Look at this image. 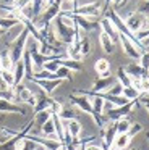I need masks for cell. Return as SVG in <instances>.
<instances>
[{"label": "cell", "instance_id": "bcb514c9", "mask_svg": "<svg viewBox=\"0 0 149 150\" xmlns=\"http://www.w3.org/2000/svg\"><path fill=\"white\" fill-rule=\"evenodd\" d=\"M34 150H45V149H44V147H41V145H36Z\"/></svg>", "mask_w": 149, "mask_h": 150}, {"label": "cell", "instance_id": "44dd1931", "mask_svg": "<svg viewBox=\"0 0 149 150\" xmlns=\"http://www.w3.org/2000/svg\"><path fill=\"white\" fill-rule=\"evenodd\" d=\"M58 66H65V68H68L70 71H81V68H83V65H81V62H76V60H71V58H58L57 60Z\"/></svg>", "mask_w": 149, "mask_h": 150}, {"label": "cell", "instance_id": "5bb4252c", "mask_svg": "<svg viewBox=\"0 0 149 150\" xmlns=\"http://www.w3.org/2000/svg\"><path fill=\"white\" fill-rule=\"evenodd\" d=\"M63 126H65V132L70 134L71 139H78L81 131H83V126H81V123L78 120H68L63 123Z\"/></svg>", "mask_w": 149, "mask_h": 150}, {"label": "cell", "instance_id": "c3c4849f", "mask_svg": "<svg viewBox=\"0 0 149 150\" xmlns=\"http://www.w3.org/2000/svg\"><path fill=\"white\" fill-rule=\"evenodd\" d=\"M144 107H146V108H148V111H149V105H144Z\"/></svg>", "mask_w": 149, "mask_h": 150}, {"label": "cell", "instance_id": "83f0119b", "mask_svg": "<svg viewBox=\"0 0 149 150\" xmlns=\"http://www.w3.org/2000/svg\"><path fill=\"white\" fill-rule=\"evenodd\" d=\"M80 52H81V55H83V58L91 53V39L87 36H84V34L80 39Z\"/></svg>", "mask_w": 149, "mask_h": 150}, {"label": "cell", "instance_id": "ac0fdd59", "mask_svg": "<svg viewBox=\"0 0 149 150\" xmlns=\"http://www.w3.org/2000/svg\"><path fill=\"white\" fill-rule=\"evenodd\" d=\"M125 71L128 73V76H130V78H133V79H141V78H144V76H149V73L144 71V69H143L139 65H136V63L128 65L125 68Z\"/></svg>", "mask_w": 149, "mask_h": 150}, {"label": "cell", "instance_id": "816d5d0a", "mask_svg": "<svg viewBox=\"0 0 149 150\" xmlns=\"http://www.w3.org/2000/svg\"><path fill=\"white\" fill-rule=\"evenodd\" d=\"M148 139H149V134H148Z\"/></svg>", "mask_w": 149, "mask_h": 150}, {"label": "cell", "instance_id": "ab89813d", "mask_svg": "<svg viewBox=\"0 0 149 150\" xmlns=\"http://www.w3.org/2000/svg\"><path fill=\"white\" fill-rule=\"evenodd\" d=\"M31 2H32V0H13L11 5H13L15 8H18V10H21V8H24L26 5H29Z\"/></svg>", "mask_w": 149, "mask_h": 150}, {"label": "cell", "instance_id": "b9f144b4", "mask_svg": "<svg viewBox=\"0 0 149 150\" xmlns=\"http://www.w3.org/2000/svg\"><path fill=\"white\" fill-rule=\"evenodd\" d=\"M128 0H112L110 4H112V8L113 10H117V8H120V7H123V5L126 4Z\"/></svg>", "mask_w": 149, "mask_h": 150}, {"label": "cell", "instance_id": "7c38bea8", "mask_svg": "<svg viewBox=\"0 0 149 150\" xmlns=\"http://www.w3.org/2000/svg\"><path fill=\"white\" fill-rule=\"evenodd\" d=\"M118 39L120 42H122V49H123V53H125L126 57H130V58L133 60H139V57H141V52H139L138 49H136L135 45H133L131 42H130L128 39H126L123 34H118Z\"/></svg>", "mask_w": 149, "mask_h": 150}, {"label": "cell", "instance_id": "7402d4cb", "mask_svg": "<svg viewBox=\"0 0 149 150\" xmlns=\"http://www.w3.org/2000/svg\"><path fill=\"white\" fill-rule=\"evenodd\" d=\"M21 62H23V65H24V71H26L24 78L31 79L32 73H34V63H32V58H31L28 50H24V53H23V57H21Z\"/></svg>", "mask_w": 149, "mask_h": 150}, {"label": "cell", "instance_id": "4dcf8cb0", "mask_svg": "<svg viewBox=\"0 0 149 150\" xmlns=\"http://www.w3.org/2000/svg\"><path fill=\"white\" fill-rule=\"evenodd\" d=\"M78 0H62L60 5V13H67V11H73L74 8H78Z\"/></svg>", "mask_w": 149, "mask_h": 150}, {"label": "cell", "instance_id": "ba28073f", "mask_svg": "<svg viewBox=\"0 0 149 150\" xmlns=\"http://www.w3.org/2000/svg\"><path fill=\"white\" fill-rule=\"evenodd\" d=\"M68 100L71 102V103L74 105V107L78 108V110H81L83 113H87V115H92V107H91V98L87 97V95H81V94H70V97H68Z\"/></svg>", "mask_w": 149, "mask_h": 150}, {"label": "cell", "instance_id": "603a6c76", "mask_svg": "<svg viewBox=\"0 0 149 150\" xmlns=\"http://www.w3.org/2000/svg\"><path fill=\"white\" fill-rule=\"evenodd\" d=\"M13 78H15V86L21 84V81L24 79L26 76V71H24V65H23V62L19 60L18 63H15V66H13Z\"/></svg>", "mask_w": 149, "mask_h": 150}, {"label": "cell", "instance_id": "8d00e7d4", "mask_svg": "<svg viewBox=\"0 0 149 150\" xmlns=\"http://www.w3.org/2000/svg\"><path fill=\"white\" fill-rule=\"evenodd\" d=\"M0 98H3V100H10V102H15V100H16V97H15V91H13V89L0 91Z\"/></svg>", "mask_w": 149, "mask_h": 150}, {"label": "cell", "instance_id": "60d3db41", "mask_svg": "<svg viewBox=\"0 0 149 150\" xmlns=\"http://www.w3.org/2000/svg\"><path fill=\"white\" fill-rule=\"evenodd\" d=\"M122 84H120V82H115V84H113V87L110 89V92L109 94H112V95H122Z\"/></svg>", "mask_w": 149, "mask_h": 150}, {"label": "cell", "instance_id": "52a82bcc", "mask_svg": "<svg viewBox=\"0 0 149 150\" xmlns=\"http://www.w3.org/2000/svg\"><path fill=\"white\" fill-rule=\"evenodd\" d=\"M100 136H102V149L104 150H110L113 144V139L117 137V126L115 121H109L105 124V127L100 129Z\"/></svg>", "mask_w": 149, "mask_h": 150}, {"label": "cell", "instance_id": "d6986e66", "mask_svg": "<svg viewBox=\"0 0 149 150\" xmlns=\"http://www.w3.org/2000/svg\"><path fill=\"white\" fill-rule=\"evenodd\" d=\"M0 66H2V71H11L15 63L11 60L10 55V50H2L0 52Z\"/></svg>", "mask_w": 149, "mask_h": 150}, {"label": "cell", "instance_id": "d6a6232c", "mask_svg": "<svg viewBox=\"0 0 149 150\" xmlns=\"http://www.w3.org/2000/svg\"><path fill=\"white\" fill-rule=\"evenodd\" d=\"M122 95L126 98V100H135V98H139L141 94H139L135 87H123L122 89Z\"/></svg>", "mask_w": 149, "mask_h": 150}, {"label": "cell", "instance_id": "9a60e30c", "mask_svg": "<svg viewBox=\"0 0 149 150\" xmlns=\"http://www.w3.org/2000/svg\"><path fill=\"white\" fill-rule=\"evenodd\" d=\"M99 28H100V31H102V33H105L107 36H109L110 39L113 40V42L118 39V33H117L115 26H113V24L110 23V21L107 20L105 16H102V18L99 20Z\"/></svg>", "mask_w": 149, "mask_h": 150}, {"label": "cell", "instance_id": "d4e9b609", "mask_svg": "<svg viewBox=\"0 0 149 150\" xmlns=\"http://www.w3.org/2000/svg\"><path fill=\"white\" fill-rule=\"evenodd\" d=\"M41 132L44 134V137H50V139L57 140V136H55V126H54V121H52V116H50V120H47L41 126Z\"/></svg>", "mask_w": 149, "mask_h": 150}, {"label": "cell", "instance_id": "f546056e", "mask_svg": "<svg viewBox=\"0 0 149 150\" xmlns=\"http://www.w3.org/2000/svg\"><path fill=\"white\" fill-rule=\"evenodd\" d=\"M60 120L62 121H68V120H78V111L74 108H63L60 111Z\"/></svg>", "mask_w": 149, "mask_h": 150}, {"label": "cell", "instance_id": "d590c367", "mask_svg": "<svg viewBox=\"0 0 149 150\" xmlns=\"http://www.w3.org/2000/svg\"><path fill=\"white\" fill-rule=\"evenodd\" d=\"M139 66H141L144 71L149 73V52H143L139 57Z\"/></svg>", "mask_w": 149, "mask_h": 150}, {"label": "cell", "instance_id": "7dc6e473", "mask_svg": "<svg viewBox=\"0 0 149 150\" xmlns=\"http://www.w3.org/2000/svg\"><path fill=\"white\" fill-rule=\"evenodd\" d=\"M146 28H149V16L146 18Z\"/></svg>", "mask_w": 149, "mask_h": 150}, {"label": "cell", "instance_id": "f1b7e54d", "mask_svg": "<svg viewBox=\"0 0 149 150\" xmlns=\"http://www.w3.org/2000/svg\"><path fill=\"white\" fill-rule=\"evenodd\" d=\"M115 126H117V134H128L130 127H131V123L126 118H122V120L115 121Z\"/></svg>", "mask_w": 149, "mask_h": 150}, {"label": "cell", "instance_id": "f35d334b", "mask_svg": "<svg viewBox=\"0 0 149 150\" xmlns=\"http://www.w3.org/2000/svg\"><path fill=\"white\" fill-rule=\"evenodd\" d=\"M141 131H143V124H139V123H135V124H133L131 123V127H130V131H128V134H130V136H135V134H138V132H141Z\"/></svg>", "mask_w": 149, "mask_h": 150}, {"label": "cell", "instance_id": "f907efd6", "mask_svg": "<svg viewBox=\"0 0 149 150\" xmlns=\"http://www.w3.org/2000/svg\"><path fill=\"white\" fill-rule=\"evenodd\" d=\"M130 150H136V149H130Z\"/></svg>", "mask_w": 149, "mask_h": 150}, {"label": "cell", "instance_id": "74e56055", "mask_svg": "<svg viewBox=\"0 0 149 150\" xmlns=\"http://www.w3.org/2000/svg\"><path fill=\"white\" fill-rule=\"evenodd\" d=\"M36 145H37V144H34L32 140L23 139V140H21V144L18 145V150H34V149H36Z\"/></svg>", "mask_w": 149, "mask_h": 150}, {"label": "cell", "instance_id": "7a4b0ae2", "mask_svg": "<svg viewBox=\"0 0 149 150\" xmlns=\"http://www.w3.org/2000/svg\"><path fill=\"white\" fill-rule=\"evenodd\" d=\"M28 40H29V31L26 29V28H23L18 36L11 40L10 49H8L13 63H18L19 60H21L23 53H24V50H26V45H28Z\"/></svg>", "mask_w": 149, "mask_h": 150}, {"label": "cell", "instance_id": "e0dca14e", "mask_svg": "<svg viewBox=\"0 0 149 150\" xmlns=\"http://www.w3.org/2000/svg\"><path fill=\"white\" fill-rule=\"evenodd\" d=\"M94 69L97 71L99 78H107L110 74V62L107 58H99L96 63H94Z\"/></svg>", "mask_w": 149, "mask_h": 150}, {"label": "cell", "instance_id": "836d02e7", "mask_svg": "<svg viewBox=\"0 0 149 150\" xmlns=\"http://www.w3.org/2000/svg\"><path fill=\"white\" fill-rule=\"evenodd\" d=\"M138 13H141L143 16H149V0H141L138 4V8H136Z\"/></svg>", "mask_w": 149, "mask_h": 150}, {"label": "cell", "instance_id": "f6af8a7d", "mask_svg": "<svg viewBox=\"0 0 149 150\" xmlns=\"http://www.w3.org/2000/svg\"><path fill=\"white\" fill-rule=\"evenodd\" d=\"M139 42H141V45H143V47H144V49H146V47H149V36H146V37H143V39H141V40H139Z\"/></svg>", "mask_w": 149, "mask_h": 150}, {"label": "cell", "instance_id": "e575fe53", "mask_svg": "<svg viewBox=\"0 0 149 150\" xmlns=\"http://www.w3.org/2000/svg\"><path fill=\"white\" fill-rule=\"evenodd\" d=\"M2 79L10 86V87H15V78H13V71H2L0 73Z\"/></svg>", "mask_w": 149, "mask_h": 150}, {"label": "cell", "instance_id": "484cf974", "mask_svg": "<svg viewBox=\"0 0 149 150\" xmlns=\"http://www.w3.org/2000/svg\"><path fill=\"white\" fill-rule=\"evenodd\" d=\"M31 7H32V23H34V21L39 18V15L44 11V8L47 7V5H45V0H32Z\"/></svg>", "mask_w": 149, "mask_h": 150}, {"label": "cell", "instance_id": "6da1fadb", "mask_svg": "<svg viewBox=\"0 0 149 150\" xmlns=\"http://www.w3.org/2000/svg\"><path fill=\"white\" fill-rule=\"evenodd\" d=\"M54 33L57 36V39L63 44L65 47L70 45L73 42V37H74V24L71 23L68 18L58 15L57 18L54 20Z\"/></svg>", "mask_w": 149, "mask_h": 150}, {"label": "cell", "instance_id": "3957f363", "mask_svg": "<svg viewBox=\"0 0 149 150\" xmlns=\"http://www.w3.org/2000/svg\"><path fill=\"white\" fill-rule=\"evenodd\" d=\"M136 102H138V98L130 100L128 103L122 105V107H113V108H110L109 111H104V116H105L107 121H118V120H122V118H126L131 113V110L136 105Z\"/></svg>", "mask_w": 149, "mask_h": 150}, {"label": "cell", "instance_id": "2e32d148", "mask_svg": "<svg viewBox=\"0 0 149 150\" xmlns=\"http://www.w3.org/2000/svg\"><path fill=\"white\" fill-rule=\"evenodd\" d=\"M130 144H131V136L130 134H117L110 150H126L130 147Z\"/></svg>", "mask_w": 149, "mask_h": 150}, {"label": "cell", "instance_id": "4fadbf2b", "mask_svg": "<svg viewBox=\"0 0 149 150\" xmlns=\"http://www.w3.org/2000/svg\"><path fill=\"white\" fill-rule=\"evenodd\" d=\"M113 82H115V78H112V76H107V78H99V76H97V78L94 79L91 92H96V94L97 92H104V91L112 87Z\"/></svg>", "mask_w": 149, "mask_h": 150}, {"label": "cell", "instance_id": "ffe728a7", "mask_svg": "<svg viewBox=\"0 0 149 150\" xmlns=\"http://www.w3.org/2000/svg\"><path fill=\"white\" fill-rule=\"evenodd\" d=\"M99 42H100L102 50L105 53H113V50H115V42H113L105 33H102V31H100V36H99Z\"/></svg>", "mask_w": 149, "mask_h": 150}, {"label": "cell", "instance_id": "30bf717a", "mask_svg": "<svg viewBox=\"0 0 149 150\" xmlns=\"http://www.w3.org/2000/svg\"><path fill=\"white\" fill-rule=\"evenodd\" d=\"M36 86H39L41 91H44L45 94H52L58 86H62V79H31Z\"/></svg>", "mask_w": 149, "mask_h": 150}, {"label": "cell", "instance_id": "5b68a950", "mask_svg": "<svg viewBox=\"0 0 149 150\" xmlns=\"http://www.w3.org/2000/svg\"><path fill=\"white\" fill-rule=\"evenodd\" d=\"M13 91H15V97H16V100H18V102H23V103L29 105V107H34V105H36V95H34V92H32L28 86L18 84V86L13 87Z\"/></svg>", "mask_w": 149, "mask_h": 150}, {"label": "cell", "instance_id": "277c9868", "mask_svg": "<svg viewBox=\"0 0 149 150\" xmlns=\"http://www.w3.org/2000/svg\"><path fill=\"white\" fill-rule=\"evenodd\" d=\"M73 15H80L84 18H94L102 15V4L100 2H92V4H86V5H80L78 8H74L73 11H68Z\"/></svg>", "mask_w": 149, "mask_h": 150}, {"label": "cell", "instance_id": "cb8c5ba5", "mask_svg": "<svg viewBox=\"0 0 149 150\" xmlns=\"http://www.w3.org/2000/svg\"><path fill=\"white\" fill-rule=\"evenodd\" d=\"M102 97L105 98V102H109L110 105H113V107H122V105L128 103L130 100H126L123 95H112V94H104L102 92Z\"/></svg>", "mask_w": 149, "mask_h": 150}, {"label": "cell", "instance_id": "4316f807", "mask_svg": "<svg viewBox=\"0 0 149 150\" xmlns=\"http://www.w3.org/2000/svg\"><path fill=\"white\" fill-rule=\"evenodd\" d=\"M117 79H118V82L122 84V87H131V78L128 76V73L125 71L123 66H120V68L117 69Z\"/></svg>", "mask_w": 149, "mask_h": 150}, {"label": "cell", "instance_id": "1f68e13d", "mask_svg": "<svg viewBox=\"0 0 149 150\" xmlns=\"http://www.w3.org/2000/svg\"><path fill=\"white\" fill-rule=\"evenodd\" d=\"M54 76L57 79H68V81H73V76H71V71L68 68H65V66H58V69L54 73Z\"/></svg>", "mask_w": 149, "mask_h": 150}, {"label": "cell", "instance_id": "8fae6325", "mask_svg": "<svg viewBox=\"0 0 149 150\" xmlns=\"http://www.w3.org/2000/svg\"><path fill=\"white\" fill-rule=\"evenodd\" d=\"M0 113H19L21 116H26V108L19 103L0 98Z\"/></svg>", "mask_w": 149, "mask_h": 150}, {"label": "cell", "instance_id": "8992f818", "mask_svg": "<svg viewBox=\"0 0 149 150\" xmlns=\"http://www.w3.org/2000/svg\"><path fill=\"white\" fill-rule=\"evenodd\" d=\"M123 21H125L126 28H128V29L131 31L133 34L139 33L141 29H144V28H146V18L143 16L141 13H138V11H135V13H130Z\"/></svg>", "mask_w": 149, "mask_h": 150}, {"label": "cell", "instance_id": "681fc988", "mask_svg": "<svg viewBox=\"0 0 149 150\" xmlns=\"http://www.w3.org/2000/svg\"><path fill=\"white\" fill-rule=\"evenodd\" d=\"M0 73H2V66H0Z\"/></svg>", "mask_w": 149, "mask_h": 150}, {"label": "cell", "instance_id": "9c48e42d", "mask_svg": "<svg viewBox=\"0 0 149 150\" xmlns=\"http://www.w3.org/2000/svg\"><path fill=\"white\" fill-rule=\"evenodd\" d=\"M55 98L50 97L49 94H45L44 91H39V94L36 95V105L32 108H34V115L41 113V111L44 110H49V108L52 107V103H54Z\"/></svg>", "mask_w": 149, "mask_h": 150}, {"label": "cell", "instance_id": "7bdbcfd3", "mask_svg": "<svg viewBox=\"0 0 149 150\" xmlns=\"http://www.w3.org/2000/svg\"><path fill=\"white\" fill-rule=\"evenodd\" d=\"M83 150H104L102 147H99V145H92V144H87L86 147H83Z\"/></svg>", "mask_w": 149, "mask_h": 150}, {"label": "cell", "instance_id": "ee69618b", "mask_svg": "<svg viewBox=\"0 0 149 150\" xmlns=\"http://www.w3.org/2000/svg\"><path fill=\"white\" fill-rule=\"evenodd\" d=\"M6 89H13V87H10V86L2 79V76H0V91H6Z\"/></svg>", "mask_w": 149, "mask_h": 150}]
</instances>
